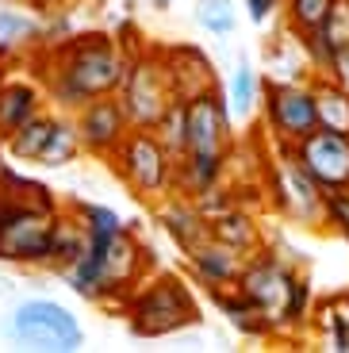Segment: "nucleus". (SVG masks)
<instances>
[{"label":"nucleus","instance_id":"7c9ffc66","mask_svg":"<svg viewBox=\"0 0 349 353\" xmlns=\"http://www.w3.org/2000/svg\"><path fill=\"white\" fill-rule=\"evenodd\" d=\"M323 77H330L334 85H341V88H346V92H349V46H341V50L334 54Z\"/></svg>","mask_w":349,"mask_h":353},{"label":"nucleus","instance_id":"c756f323","mask_svg":"<svg viewBox=\"0 0 349 353\" xmlns=\"http://www.w3.org/2000/svg\"><path fill=\"white\" fill-rule=\"evenodd\" d=\"M323 223H330L341 239L349 242V192H323Z\"/></svg>","mask_w":349,"mask_h":353},{"label":"nucleus","instance_id":"2f4dec72","mask_svg":"<svg viewBox=\"0 0 349 353\" xmlns=\"http://www.w3.org/2000/svg\"><path fill=\"white\" fill-rule=\"evenodd\" d=\"M277 8H280V0H246V16H250V23H257V27L269 23Z\"/></svg>","mask_w":349,"mask_h":353},{"label":"nucleus","instance_id":"1a4fd4ad","mask_svg":"<svg viewBox=\"0 0 349 353\" xmlns=\"http://www.w3.org/2000/svg\"><path fill=\"white\" fill-rule=\"evenodd\" d=\"M296 158L303 161V169L319 181L323 192H341V188H349V134L315 127L303 142H296Z\"/></svg>","mask_w":349,"mask_h":353},{"label":"nucleus","instance_id":"c85d7f7f","mask_svg":"<svg viewBox=\"0 0 349 353\" xmlns=\"http://www.w3.org/2000/svg\"><path fill=\"white\" fill-rule=\"evenodd\" d=\"M81 223H85V234H115V230H127V223L115 215V208H104V203H73L70 208Z\"/></svg>","mask_w":349,"mask_h":353},{"label":"nucleus","instance_id":"a211bd4d","mask_svg":"<svg viewBox=\"0 0 349 353\" xmlns=\"http://www.w3.org/2000/svg\"><path fill=\"white\" fill-rule=\"evenodd\" d=\"M208 227H211V239L227 242V246L242 250V254L261 250V227H257V219H253L246 208H230V212L215 215Z\"/></svg>","mask_w":349,"mask_h":353},{"label":"nucleus","instance_id":"412c9836","mask_svg":"<svg viewBox=\"0 0 349 353\" xmlns=\"http://www.w3.org/2000/svg\"><path fill=\"white\" fill-rule=\"evenodd\" d=\"M315 115H319V127L323 131H338L349 134V92L341 85H334L330 77H315Z\"/></svg>","mask_w":349,"mask_h":353},{"label":"nucleus","instance_id":"2eb2a0df","mask_svg":"<svg viewBox=\"0 0 349 353\" xmlns=\"http://www.w3.org/2000/svg\"><path fill=\"white\" fill-rule=\"evenodd\" d=\"M46 108V88L35 81H0V142H8L27 119H35Z\"/></svg>","mask_w":349,"mask_h":353},{"label":"nucleus","instance_id":"c9c22d12","mask_svg":"<svg viewBox=\"0 0 349 353\" xmlns=\"http://www.w3.org/2000/svg\"><path fill=\"white\" fill-rule=\"evenodd\" d=\"M0 81H4V77H0Z\"/></svg>","mask_w":349,"mask_h":353},{"label":"nucleus","instance_id":"f03ea898","mask_svg":"<svg viewBox=\"0 0 349 353\" xmlns=\"http://www.w3.org/2000/svg\"><path fill=\"white\" fill-rule=\"evenodd\" d=\"M123 315L139 338H166L200 323V303L177 273H161L154 281H142L123 300Z\"/></svg>","mask_w":349,"mask_h":353},{"label":"nucleus","instance_id":"423d86ee","mask_svg":"<svg viewBox=\"0 0 349 353\" xmlns=\"http://www.w3.org/2000/svg\"><path fill=\"white\" fill-rule=\"evenodd\" d=\"M261 108H265V123L272 131V142L296 146L307 134L319 127L315 115V88L311 81H269L261 88Z\"/></svg>","mask_w":349,"mask_h":353},{"label":"nucleus","instance_id":"0eeeda50","mask_svg":"<svg viewBox=\"0 0 349 353\" xmlns=\"http://www.w3.org/2000/svg\"><path fill=\"white\" fill-rule=\"evenodd\" d=\"M292 276H296V269H292V265H284L277 254H269V250H265V254H257V250H253V254L246 257L242 273H238L235 288L265 315V323L272 327V334H277L280 311H284V300H288Z\"/></svg>","mask_w":349,"mask_h":353},{"label":"nucleus","instance_id":"20e7f679","mask_svg":"<svg viewBox=\"0 0 349 353\" xmlns=\"http://www.w3.org/2000/svg\"><path fill=\"white\" fill-rule=\"evenodd\" d=\"M115 97H119L123 112H127V123L142 127V131H154L157 119L166 115V108L177 100L161 46H146V50L131 54V70H127Z\"/></svg>","mask_w":349,"mask_h":353},{"label":"nucleus","instance_id":"b1692460","mask_svg":"<svg viewBox=\"0 0 349 353\" xmlns=\"http://www.w3.org/2000/svg\"><path fill=\"white\" fill-rule=\"evenodd\" d=\"M43 43V23L23 8H0V50Z\"/></svg>","mask_w":349,"mask_h":353},{"label":"nucleus","instance_id":"72a5a7b5","mask_svg":"<svg viewBox=\"0 0 349 353\" xmlns=\"http://www.w3.org/2000/svg\"><path fill=\"white\" fill-rule=\"evenodd\" d=\"M154 8H169V0H154Z\"/></svg>","mask_w":349,"mask_h":353},{"label":"nucleus","instance_id":"f3484780","mask_svg":"<svg viewBox=\"0 0 349 353\" xmlns=\"http://www.w3.org/2000/svg\"><path fill=\"white\" fill-rule=\"evenodd\" d=\"M88 246V234H85V223L77 215H66L58 212V223H54V234H50V250H46V269L54 273H66Z\"/></svg>","mask_w":349,"mask_h":353},{"label":"nucleus","instance_id":"4be33fe9","mask_svg":"<svg viewBox=\"0 0 349 353\" xmlns=\"http://www.w3.org/2000/svg\"><path fill=\"white\" fill-rule=\"evenodd\" d=\"M261 104V85H257V73H253V65L246 62V58H238L235 73H230L227 81V108H230V119H250L253 108Z\"/></svg>","mask_w":349,"mask_h":353},{"label":"nucleus","instance_id":"cd10ccee","mask_svg":"<svg viewBox=\"0 0 349 353\" xmlns=\"http://www.w3.org/2000/svg\"><path fill=\"white\" fill-rule=\"evenodd\" d=\"M334 8V0H284V12H288V27L296 35H311L315 27L326 19V12Z\"/></svg>","mask_w":349,"mask_h":353},{"label":"nucleus","instance_id":"f257e3e1","mask_svg":"<svg viewBox=\"0 0 349 353\" xmlns=\"http://www.w3.org/2000/svg\"><path fill=\"white\" fill-rule=\"evenodd\" d=\"M46 100L58 112L77 115L88 100L115 97L131 70V54L112 35H70L46 54Z\"/></svg>","mask_w":349,"mask_h":353},{"label":"nucleus","instance_id":"a878e982","mask_svg":"<svg viewBox=\"0 0 349 353\" xmlns=\"http://www.w3.org/2000/svg\"><path fill=\"white\" fill-rule=\"evenodd\" d=\"M319 327H323L330 350L349 353V292H338L334 300L323 303V311H319Z\"/></svg>","mask_w":349,"mask_h":353},{"label":"nucleus","instance_id":"473e14b6","mask_svg":"<svg viewBox=\"0 0 349 353\" xmlns=\"http://www.w3.org/2000/svg\"><path fill=\"white\" fill-rule=\"evenodd\" d=\"M27 8H35V12H58V8H66L70 0H23Z\"/></svg>","mask_w":349,"mask_h":353},{"label":"nucleus","instance_id":"dca6fc26","mask_svg":"<svg viewBox=\"0 0 349 353\" xmlns=\"http://www.w3.org/2000/svg\"><path fill=\"white\" fill-rule=\"evenodd\" d=\"M161 223H166L169 239H173L184 254L192 246H200L203 239H211L208 219H203L200 208H196L192 200H184V196H166V203H161Z\"/></svg>","mask_w":349,"mask_h":353},{"label":"nucleus","instance_id":"ddd939ff","mask_svg":"<svg viewBox=\"0 0 349 353\" xmlns=\"http://www.w3.org/2000/svg\"><path fill=\"white\" fill-rule=\"evenodd\" d=\"M161 54H166V70H169V81H173L177 100H192L215 88V65L203 50L181 43V46H166Z\"/></svg>","mask_w":349,"mask_h":353},{"label":"nucleus","instance_id":"393cba45","mask_svg":"<svg viewBox=\"0 0 349 353\" xmlns=\"http://www.w3.org/2000/svg\"><path fill=\"white\" fill-rule=\"evenodd\" d=\"M154 134L161 139V146H166L173 158L188 154V104H184V100H173V104L166 108V115L157 119Z\"/></svg>","mask_w":349,"mask_h":353},{"label":"nucleus","instance_id":"bb28decb","mask_svg":"<svg viewBox=\"0 0 349 353\" xmlns=\"http://www.w3.org/2000/svg\"><path fill=\"white\" fill-rule=\"evenodd\" d=\"M196 23L215 39L235 35V23H238L235 0H200V4H196Z\"/></svg>","mask_w":349,"mask_h":353},{"label":"nucleus","instance_id":"39448f33","mask_svg":"<svg viewBox=\"0 0 349 353\" xmlns=\"http://www.w3.org/2000/svg\"><path fill=\"white\" fill-rule=\"evenodd\" d=\"M8 338L23 350L70 353L85 345V327L58 300H19L8 319Z\"/></svg>","mask_w":349,"mask_h":353},{"label":"nucleus","instance_id":"5701e85b","mask_svg":"<svg viewBox=\"0 0 349 353\" xmlns=\"http://www.w3.org/2000/svg\"><path fill=\"white\" fill-rule=\"evenodd\" d=\"M50 131H54V112H46V108H43V112H39L35 119H27V123L19 127L4 146H8V154L16 161H39L46 139H50Z\"/></svg>","mask_w":349,"mask_h":353},{"label":"nucleus","instance_id":"f8f14e48","mask_svg":"<svg viewBox=\"0 0 349 353\" xmlns=\"http://www.w3.org/2000/svg\"><path fill=\"white\" fill-rule=\"evenodd\" d=\"M184 257H188V269H192V276L203 288L223 292V288H235L238 284V273H242V265L250 254H242V250L227 246V242H219V239H203L200 246H192Z\"/></svg>","mask_w":349,"mask_h":353},{"label":"nucleus","instance_id":"4468645a","mask_svg":"<svg viewBox=\"0 0 349 353\" xmlns=\"http://www.w3.org/2000/svg\"><path fill=\"white\" fill-rule=\"evenodd\" d=\"M227 158L230 154H215V150H188V154H181L177 165H173V192L184 196V200H200L203 192H211L215 185H223Z\"/></svg>","mask_w":349,"mask_h":353},{"label":"nucleus","instance_id":"9b49d317","mask_svg":"<svg viewBox=\"0 0 349 353\" xmlns=\"http://www.w3.org/2000/svg\"><path fill=\"white\" fill-rule=\"evenodd\" d=\"M188 104V150H215V154H230L235 142V119H230L227 97L211 88L200 97L184 100Z\"/></svg>","mask_w":349,"mask_h":353},{"label":"nucleus","instance_id":"7ed1b4c3","mask_svg":"<svg viewBox=\"0 0 349 353\" xmlns=\"http://www.w3.org/2000/svg\"><path fill=\"white\" fill-rule=\"evenodd\" d=\"M108 165L119 173V181L142 200H166L173 192V165L177 158L161 146L154 131L131 127L127 139L115 146V154L108 158Z\"/></svg>","mask_w":349,"mask_h":353},{"label":"nucleus","instance_id":"f704fd0d","mask_svg":"<svg viewBox=\"0 0 349 353\" xmlns=\"http://www.w3.org/2000/svg\"><path fill=\"white\" fill-rule=\"evenodd\" d=\"M346 192H349V188H346Z\"/></svg>","mask_w":349,"mask_h":353},{"label":"nucleus","instance_id":"aec40b11","mask_svg":"<svg viewBox=\"0 0 349 353\" xmlns=\"http://www.w3.org/2000/svg\"><path fill=\"white\" fill-rule=\"evenodd\" d=\"M81 154V134H77V119L70 112H54V131L46 139L43 154H39L35 165L43 169H66L70 161H77Z\"/></svg>","mask_w":349,"mask_h":353},{"label":"nucleus","instance_id":"6e6552de","mask_svg":"<svg viewBox=\"0 0 349 353\" xmlns=\"http://www.w3.org/2000/svg\"><path fill=\"white\" fill-rule=\"evenodd\" d=\"M277 181H272V192H277L280 212H288L292 219H299L303 227H323V188L311 173L303 169V161L296 158V146H284L277 142Z\"/></svg>","mask_w":349,"mask_h":353},{"label":"nucleus","instance_id":"9d476101","mask_svg":"<svg viewBox=\"0 0 349 353\" xmlns=\"http://www.w3.org/2000/svg\"><path fill=\"white\" fill-rule=\"evenodd\" d=\"M73 119H77L81 150L92 154V158H100V161L112 158L115 146H119V142L127 139V131H131L119 97H97V100H88V104L73 115Z\"/></svg>","mask_w":349,"mask_h":353},{"label":"nucleus","instance_id":"6ab92c4d","mask_svg":"<svg viewBox=\"0 0 349 353\" xmlns=\"http://www.w3.org/2000/svg\"><path fill=\"white\" fill-rule=\"evenodd\" d=\"M211 300H215V307L227 315V323L238 330V334H246V338H269V334H272V327L265 323V315L253 307V303L246 300L238 288L211 292Z\"/></svg>","mask_w":349,"mask_h":353}]
</instances>
